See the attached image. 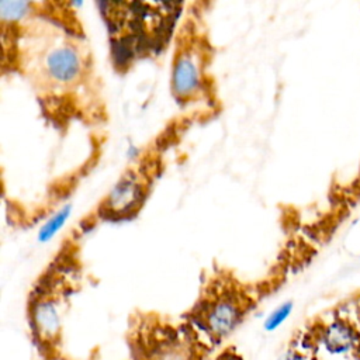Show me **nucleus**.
<instances>
[{"label": "nucleus", "instance_id": "1", "mask_svg": "<svg viewBox=\"0 0 360 360\" xmlns=\"http://www.w3.org/2000/svg\"><path fill=\"white\" fill-rule=\"evenodd\" d=\"M1 76L22 77L48 127L100 128L110 110L87 37L53 22L42 1H0Z\"/></svg>", "mask_w": 360, "mask_h": 360}, {"label": "nucleus", "instance_id": "2", "mask_svg": "<svg viewBox=\"0 0 360 360\" xmlns=\"http://www.w3.org/2000/svg\"><path fill=\"white\" fill-rule=\"evenodd\" d=\"M214 117L202 110L181 111L172 117L136 149L111 188L76 225L87 235L100 224H120L136 218L167 170L174 149L194 125L208 122Z\"/></svg>", "mask_w": 360, "mask_h": 360}, {"label": "nucleus", "instance_id": "3", "mask_svg": "<svg viewBox=\"0 0 360 360\" xmlns=\"http://www.w3.org/2000/svg\"><path fill=\"white\" fill-rule=\"evenodd\" d=\"M104 21L114 72L128 75L143 60L172 46L184 1H96Z\"/></svg>", "mask_w": 360, "mask_h": 360}, {"label": "nucleus", "instance_id": "4", "mask_svg": "<svg viewBox=\"0 0 360 360\" xmlns=\"http://www.w3.org/2000/svg\"><path fill=\"white\" fill-rule=\"evenodd\" d=\"M207 1H187L172 42L169 91L180 111H222L215 75L217 46L208 25Z\"/></svg>", "mask_w": 360, "mask_h": 360}, {"label": "nucleus", "instance_id": "5", "mask_svg": "<svg viewBox=\"0 0 360 360\" xmlns=\"http://www.w3.org/2000/svg\"><path fill=\"white\" fill-rule=\"evenodd\" d=\"M285 264L278 260L271 273L260 278H242L233 269L212 263L204 271L198 295L183 315L210 343H221L232 335L249 314L285 280Z\"/></svg>", "mask_w": 360, "mask_h": 360}, {"label": "nucleus", "instance_id": "6", "mask_svg": "<svg viewBox=\"0 0 360 360\" xmlns=\"http://www.w3.org/2000/svg\"><path fill=\"white\" fill-rule=\"evenodd\" d=\"M75 225L37 276L27 298V319L39 349L55 350L60 345L63 315L70 298L80 290L84 277L83 239Z\"/></svg>", "mask_w": 360, "mask_h": 360}, {"label": "nucleus", "instance_id": "7", "mask_svg": "<svg viewBox=\"0 0 360 360\" xmlns=\"http://www.w3.org/2000/svg\"><path fill=\"white\" fill-rule=\"evenodd\" d=\"M132 346L141 360H204L205 336L186 318L180 322L158 312L136 311L129 322Z\"/></svg>", "mask_w": 360, "mask_h": 360}, {"label": "nucleus", "instance_id": "8", "mask_svg": "<svg viewBox=\"0 0 360 360\" xmlns=\"http://www.w3.org/2000/svg\"><path fill=\"white\" fill-rule=\"evenodd\" d=\"M294 336L311 360H360V297L314 316Z\"/></svg>", "mask_w": 360, "mask_h": 360}, {"label": "nucleus", "instance_id": "9", "mask_svg": "<svg viewBox=\"0 0 360 360\" xmlns=\"http://www.w3.org/2000/svg\"><path fill=\"white\" fill-rule=\"evenodd\" d=\"M292 311V302L288 301V302H284L281 305H278L264 321V329L271 332L274 329H277L278 326H281L284 323V321L290 316Z\"/></svg>", "mask_w": 360, "mask_h": 360}, {"label": "nucleus", "instance_id": "10", "mask_svg": "<svg viewBox=\"0 0 360 360\" xmlns=\"http://www.w3.org/2000/svg\"><path fill=\"white\" fill-rule=\"evenodd\" d=\"M66 217H68V211H63V212H60V214H56V217L48 224V225H45V228H44V231H42V233H41V239H49V238H52V235H55V232L60 228V225L63 224V221L66 219Z\"/></svg>", "mask_w": 360, "mask_h": 360}, {"label": "nucleus", "instance_id": "11", "mask_svg": "<svg viewBox=\"0 0 360 360\" xmlns=\"http://www.w3.org/2000/svg\"><path fill=\"white\" fill-rule=\"evenodd\" d=\"M217 360H240L239 356L236 353H229V352H224L222 354H219L217 357Z\"/></svg>", "mask_w": 360, "mask_h": 360}, {"label": "nucleus", "instance_id": "12", "mask_svg": "<svg viewBox=\"0 0 360 360\" xmlns=\"http://www.w3.org/2000/svg\"><path fill=\"white\" fill-rule=\"evenodd\" d=\"M53 360H63V359H53Z\"/></svg>", "mask_w": 360, "mask_h": 360}]
</instances>
